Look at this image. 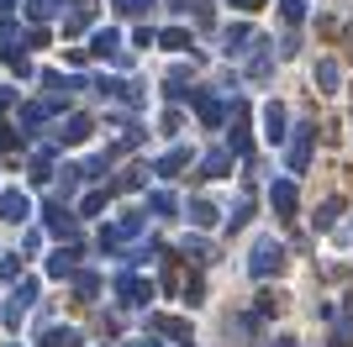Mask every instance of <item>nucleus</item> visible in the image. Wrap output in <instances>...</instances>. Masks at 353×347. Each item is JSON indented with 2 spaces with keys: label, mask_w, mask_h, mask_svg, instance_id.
<instances>
[{
  "label": "nucleus",
  "mask_w": 353,
  "mask_h": 347,
  "mask_svg": "<svg viewBox=\"0 0 353 347\" xmlns=\"http://www.w3.org/2000/svg\"><path fill=\"white\" fill-rule=\"evenodd\" d=\"M153 0H121V11H148Z\"/></svg>",
  "instance_id": "nucleus-29"
},
{
  "label": "nucleus",
  "mask_w": 353,
  "mask_h": 347,
  "mask_svg": "<svg viewBox=\"0 0 353 347\" xmlns=\"http://www.w3.org/2000/svg\"><path fill=\"white\" fill-rule=\"evenodd\" d=\"M280 347H301V342H290V337H285V342H280Z\"/></svg>",
  "instance_id": "nucleus-30"
},
{
  "label": "nucleus",
  "mask_w": 353,
  "mask_h": 347,
  "mask_svg": "<svg viewBox=\"0 0 353 347\" xmlns=\"http://www.w3.org/2000/svg\"><path fill=\"white\" fill-rule=\"evenodd\" d=\"M132 43H137V48H153V43H159V32H153V27H137Z\"/></svg>",
  "instance_id": "nucleus-27"
},
{
  "label": "nucleus",
  "mask_w": 353,
  "mask_h": 347,
  "mask_svg": "<svg viewBox=\"0 0 353 347\" xmlns=\"http://www.w3.org/2000/svg\"><path fill=\"white\" fill-rule=\"evenodd\" d=\"M90 53H101V58L121 53V37H117V32H111V27H105V32H95V48H90Z\"/></svg>",
  "instance_id": "nucleus-14"
},
{
  "label": "nucleus",
  "mask_w": 353,
  "mask_h": 347,
  "mask_svg": "<svg viewBox=\"0 0 353 347\" xmlns=\"http://www.w3.org/2000/svg\"><path fill=\"white\" fill-rule=\"evenodd\" d=\"M338 211H343V200H327V205H322V216H316V227L327 231V227H332V221H338Z\"/></svg>",
  "instance_id": "nucleus-24"
},
{
  "label": "nucleus",
  "mask_w": 353,
  "mask_h": 347,
  "mask_svg": "<svg viewBox=\"0 0 353 347\" xmlns=\"http://www.w3.org/2000/svg\"><path fill=\"white\" fill-rule=\"evenodd\" d=\"M316 85H322V90H338V63H332V58L316 63Z\"/></svg>",
  "instance_id": "nucleus-20"
},
{
  "label": "nucleus",
  "mask_w": 353,
  "mask_h": 347,
  "mask_svg": "<svg viewBox=\"0 0 353 347\" xmlns=\"http://www.w3.org/2000/svg\"><path fill=\"white\" fill-rule=\"evenodd\" d=\"M185 163H190V153H185V147H174V153H163V158L153 163V174H159V179H174Z\"/></svg>",
  "instance_id": "nucleus-9"
},
{
  "label": "nucleus",
  "mask_w": 353,
  "mask_h": 347,
  "mask_svg": "<svg viewBox=\"0 0 353 347\" xmlns=\"http://www.w3.org/2000/svg\"><path fill=\"white\" fill-rule=\"evenodd\" d=\"M74 289H79L85 300H95V289H101V279H95V274H79V279H74Z\"/></svg>",
  "instance_id": "nucleus-23"
},
{
  "label": "nucleus",
  "mask_w": 353,
  "mask_h": 347,
  "mask_svg": "<svg viewBox=\"0 0 353 347\" xmlns=\"http://www.w3.org/2000/svg\"><path fill=\"white\" fill-rule=\"evenodd\" d=\"M137 347H143V342H137ZM148 347H153V342H148Z\"/></svg>",
  "instance_id": "nucleus-31"
},
{
  "label": "nucleus",
  "mask_w": 353,
  "mask_h": 347,
  "mask_svg": "<svg viewBox=\"0 0 353 347\" xmlns=\"http://www.w3.org/2000/svg\"><path fill=\"white\" fill-rule=\"evenodd\" d=\"M0 216L21 221V216H27V195H16V189H11V195H0Z\"/></svg>",
  "instance_id": "nucleus-11"
},
{
  "label": "nucleus",
  "mask_w": 353,
  "mask_h": 347,
  "mask_svg": "<svg viewBox=\"0 0 353 347\" xmlns=\"http://www.w3.org/2000/svg\"><path fill=\"white\" fill-rule=\"evenodd\" d=\"M269 205H274L280 216H295V185L290 179H274V185H269Z\"/></svg>",
  "instance_id": "nucleus-7"
},
{
  "label": "nucleus",
  "mask_w": 353,
  "mask_h": 347,
  "mask_svg": "<svg viewBox=\"0 0 353 347\" xmlns=\"http://www.w3.org/2000/svg\"><path fill=\"white\" fill-rule=\"evenodd\" d=\"M190 105L201 111V121H206V127H221V121H227V105H221L216 95H201V90H190Z\"/></svg>",
  "instance_id": "nucleus-4"
},
{
  "label": "nucleus",
  "mask_w": 353,
  "mask_h": 347,
  "mask_svg": "<svg viewBox=\"0 0 353 347\" xmlns=\"http://www.w3.org/2000/svg\"><path fill=\"white\" fill-rule=\"evenodd\" d=\"M148 211H153V216H174V195H169V189H153V195H148Z\"/></svg>",
  "instance_id": "nucleus-16"
},
{
  "label": "nucleus",
  "mask_w": 353,
  "mask_h": 347,
  "mask_svg": "<svg viewBox=\"0 0 353 347\" xmlns=\"http://www.w3.org/2000/svg\"><path fill=\"white\" fill-rule=\"evenodd\" d=\"M59 137H63V143H85V137H90V116H74V121L59 132Z\"/></svg>",
  "instance_id": "nucleus-17"
},
{
  "label": "nucleus",
  "mask_w": 353,
  "mask_h": 347,
  "mask_svg": "<svg viewBox=\"0 0 353 347\" xmlns=\"http://www.w3.org/2000/svg\"><path fill=\"white\" fill-rule=\"evenodd\" d=\"M269 69H274V58H269V48H259V53H253V63H248V74H253V79H264Z\"/></svg>",
  "instance_id": "nucleus-22"
},
{
  "label": "nucleus",
  "mask_w": 353,
  "mask_h": 347,
  "mask_svg": "<svg viewBox=\"0 0 353 347\" xmlns=\"http://www.w3.org/2000/svg\"><path fill=\"white\" fill-rule=\"evenodd\" d=\"M137 231H143V216H121L117 227H105L101 231V247H117V242H132Z\"/></svg>",
  "instance_id": "nucleus-5"
},
{
  "label": "nucleus",
  "mask_w": 353,
  "mask_h": 347,
  "mask_svg": "<svg viewBox=\"0 0 353 347\" xmlns=\"http://www.w3.org/2000/svg\"><path fill=\"white\" fill-rule=\"evenodd\" d=\"M148 332L174 337V342H190V321H179V316H148Z\"/></svg>",
  "instance_id": "nucleus-6"
},
{
  "label": "nucleus",
  "mask_w": 353,
  "mask_h": 347,
  "mask_svg": "<svg viewBox=\"0 0 353 347\" xmlns=\"http://www.w3.org/2000/svg\"><path fill=\"white\" fill-rule=\"evenodd\" d=\"M105 195H111V189H90L85 200H79V211H85V216H95V211H105Z\"/></svg>",
  "instance_id": "nucleus-21"
},
{
  "label": "nucleus",
  "mask_w": 353,
  "mask_h": 347,
  "mask_svg": "<svg viewBox=\"0 0 353 347\" xmlns=\"http://www.w3.org/2000/svg\"><path fill=\"white\" fill-rule=\"evenodd\" d=\"M159 43L174 48V53H185V48H190V32H185V27H169V32H159Z\"/></svg>",
  "instance_id": "nucleus-18"
},
{
  "label": "nucleus",
  "mask_w": 353,
  "mask_h": 347,
  "mask_svg": "<svg viewBox=\"0 0 353 347\" xmlns=\"http://www.w3.org/2000/svg\"><path fill=\"white\" fill-rule=\"evenodd\" d=\"M227 6H237V11H259L264 0H227Z\"/></svg>",
  "instance_id": "nucleus-28"
},
{
  "label": "nucleus",
  "mask_w": 353,
  "mask_h": 347,
  "mask_svg": "<svg viewBox=\"0 0 353 347\" xmlns=\"http://www.w3.org/2000/svg\"><path fill=\"white\" fill-rule=\"evenodd\" d=\"M221 43H227V53H243V48L253 43V27H227V32H221Z\"/></svg>",
  "instance_id": "nucleus-12"
},
{
  "label": "nucleus",
  "mask_w": 353,
  "mask_h": 347,
  "mask_svg": "<svg viewBox=\"0 0 353 347\" xmlns=\"http://www.w3.org/2000/svg\"><path fill=\"white\" fill-rule=\"evenodd\" d=\"M227 169H232V147H216V153H206V163H201V179H221Z\"/></svg>",
  "instance_id": "nucleus-8"
},
{
  "label": "nucleus",
  "mask_w": 353,
  "mask_h": 347,
  "mask_svg": "<svg viewBox=\"0 0 353 347\" xmlns=\"http://www.w3.org/2000/svg\"><path fill=\"white\" fill-rule=\"evenodd\" d=\"M290 137V174H306V163H311V137H316V127H295V132H285Z\"/></svg>",
  "instance_id": "nucleus-2"
},
{
  "label": "nucleus",
  "mask_w": 353,
  "mask_h": 347,
  "mask_svg": "<svg viewBox=\"0 0 353 347\" xmlns=\"http://www.w3.org/2000/svg\"><path fill=\"white\" fill-rule=\"evenodd\" d=\"M280 300H285V295H259V316H274V311H280Z\"/></svg>",
  "instance_id": "nucleus-26"
},
{
  "label": "nucleus",
  "mask_w": 353,
  "mask_h": 347,
  "mask_svg": "<svg viewBox=\"0 0 353 347\" xmlns=\"http://www.w3.org/2000/svg\"><path fill=\"white\" fill-rule=\"evenodd\" d=\"M190 221H195V227H216V205H211V200H195L190 205Z\"/></svg>",
  "instance_id": "nucleus-19"
},
{
  "label": "nucleus",
  "mask_w": 353,
  "mask_h": 347,
  "mask_svg": "<svg viewBox=\"0 0 353 347\" xmlns=\"http://www.w3.org/2000/svg\"><path fill=\"white\" fill-rule=\"evenodd\" d=\"M285 269V247L274 242V237H264V242L253 247V258H248V274L253 279H269V274H280Z\"/></svg>",
  "instance_id": "nucleus-1"
},
{
  "label": "nucleus",
  "mask_w": 353,
  "mask_h": 347,
  "mask_svg": "<svg viewBox=\"0 0 353 347\" xmlns=\"http://www.w3.org/2000/svg\"><path fill=\"white\" fill-rule=\"evenodd\" d=\"M48 227L59 231V237H74V216L63 211V205H48Z\"/></svg>",
  "instance_id": "nucleus-13"
},
{
  "label": "nucleus",
  "mask_w": 353,
  "mask_h": 347,
  "mask_svg": "<svg viewBox=\"0 0 353 347\" xmlns=\"http://www.w3.org/2000/svg\"><path fill=\"white\" fill-rule=\"evenodd\" d=\"M264 137H269V143H285V111L274 101L264 105Z\"/></svg>",
  "instance_id": "nucleus-10"
},
{
  "label": "nucleus",
  "mask_w": 353,
  "mask_h": 347,
  "mask_svg": "<svg viewBox=\"0 0 353 347\" xmlns=\"http://www.w3.org/2000/svg\"><path fill=\"white\" fill-rule=\"evenodd\" d=\"M280 11H285V21H301V16H306V0H280Z\"/></svg>",
  "instance_id": "nucleus-25"
},
{
  "label": "nucleus",
  "mask_w": 353,
  "mask_h": 347,
  "mask_svg": "<svg viewBox=\"0 0 353 347\" xmlns=\"http://www.w3.org/2000/svg\"><path fill=\"white\" fill-rule=\"evenodd\" d=\"M74 258H79V253H74V247H59V253H53V258H48V274H69V269H74Z\"/></svg>",
  "instance_id": "nucleus-15"
},
{
  "label": "nucleus",
  "mask_w": 353,
  "mask_h": 347,
  "mask_svg": "<svg viewBox=\"0 0 353 347\" xmlns=\"http://www.w3.org/2000/svg\"><path fill=\"white\" fill-rule=\"evenodd\" d=\"M117 295H121V305H148V300H153V284H143L137 274H121L117 279Z\"/></svg>",
  "instance_id": "nucleus-3"
}]
</instances>
